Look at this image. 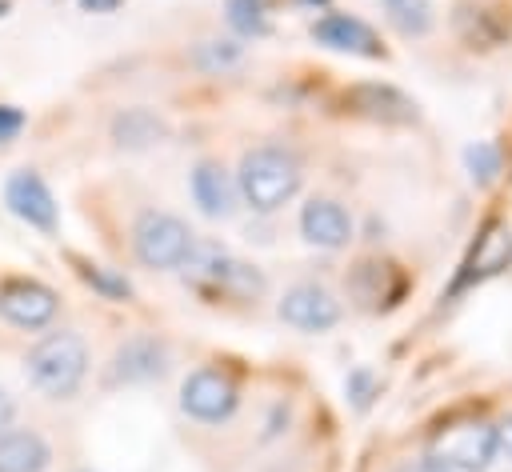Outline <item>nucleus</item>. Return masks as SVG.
I'll list each match as a JSON object with an SVG mask.
<instances>
[{
    "label": "nucleus",
    "instance_id": "nucleus-1",
    "mask_svg": "<svg viewBox=\"0 0 512 472\" xmlns=\"http://www.w3.org/2000/svg\"><path fill=\"white\" fill-rule=\"evenodd\" d=\"M24 376L28 384L48 400H68L88 376V344L80 332H48L24 352Z\"/></svg>",
    "mask_w": 512,
    "mask_h": 472
},
{
    "label": "nucleus",
    "instance_id": "nucleus-2",
    "mask_svg": "<svg viewBox=\"0 0 512 472\" xmlns=\"http://www.w3.org/2000/svg\"><path fill=\"white\" fill-rule=\"evenodd\" d=\"M236 188H240V196L256 212H276V208H284L296 196V188H300V164L284 148H272V144L252 148L240 160Z\"/></svg>",
    "mask_w": 512,
    "mask_h": 472
},
{
    "label": "nucleus",
    "instance_id": "nucleus-3",
    "mask_svg": "<svg viewBox=\"0 0 512 472\" xmlns=\"http://www.w3.org/2000/svg\"><path fill=\"white\" fill-rule=\"evenodd\" d=\"M180 268H184V276H188L192 284L216 288V292H224V296L248 300V296H260V292H264V276H260L252 264L236 260L228 248L212 244V240H192V252H188V260H184Z\"/></svg>",
    "mask_w": 512,
    "mask_h": 472
},
{
    "label": "nucleus",
    "instance_id": "nucleus-4",
    "mask_svg": "<svg viewBox=\"0 0 512 472\" xmlns=\"http://www.w3.org/2000/svg\"><path fill=\"white\" fill-rule=\"evenodd\" d=\"M192 228L172 216V212H140L136 224H132V248H136V260L152 272H168V268H180L192 252Z\"/></svg>",
    "mask_w": 512,
    "mask_h": 472
},
{
    "label": "nucleus",
    "instance_id": "nucleus-5",
    "mask_svg": "<svg viewBox=\"0 0 512 472\" xmlns=\"http://www.w3.org/2000/svg\"><path fill=\"white\" fill-rule=\"evenodd\" d=\"M236 400H240L236 380H232L228 372H220V368H196V372L180 384V408H184L192 420H200V424H220V420H228V416L236 412Z\"/></svg>",
    "mask_w": 512,
    "mask_h": 472
},
{
    "label": "nucleus",
    "instance_id": "nucleus-6",
    "mask_svg": "<svg viewBox=\"0 0 512 472\" xmlns=\"http://www.w3.org/2000/svg\"><path fill=\"white\" fill-rule=\"evenodd\" d=\"M492 456H496L492 424H456V428H444L432 444V460L452 472H484Z\"/></svg>",
    "mask_w": 512,
    "mask_h": 472
},
{
    "label": "nucleus",
    "instance_id": "nucleus-7",
    "mask_svg": "<svg viewBox=\"0 0 512 472\" xmlns=\"http://www.w3.org/2000/svg\"><path fill=\"white\" fill-rule=\"evenodd\" d=\"M4 204H8L12 216H20L28 228H36V232H44V236H52V232L60 228L56 196H52V188L44 184V176L32 172V168H20V172L8 176V184H4Z\"/></svg>",
    "mask_w": 512,
    "mask_h": 472
},
{
    "label": "nucleus",
    "instance_id": "nucleus-8",
    "mask_svg": "<svg viewBox=\"0 0 512 472\" xmlns=\"http://www.w3.org/2000/svg\"><path fill=\"white\" fill-rule=\"evenodd\" d=\"M56 292L40 280H28V276H16L8 284H0V316L12 324V328H24V332H36V328H48L56 320Z\"/></svg>",
    "mask_w": 512,
    "mask_h": 472
},
{
    "label": "nucleus",
    "instance_id": "nucleus-9",
    "mask_svg": "<svg viewBox=\"0 0 512 472\" xmlns=\"http://www.w3.org/2000/svg\"><path fill=\"white\" fill-rule=\"evenodd\" d=\"M276 312L284 324H292L300 332H328L340 324V304L320 284H292L284 292V300L276 304Z\"/></svg>",
    "mask_w": 512,
    "mask_h": 472
},
{
    "label": "nucleus",
    "instance_id": "nucleus-10",
    "mask_svg": "<svg viewBox=\"0 0 512 472\" xmlns=\"http://www.w3.org/2000/svg\"><path fill=\"white\" fill-rule=\"evenodd\" d=\"M164 344L156 336H132L116 348L108 364V384H148L164 376Z\"/></svg>",
    "mask_w": 512,
    "mask_h": 472
},
{
    "label": "nucleus",
    "instance_id": "nucleus-11",
    "mask_svg": "<svg viewBox=\"0 0 512 472\" xmlns=\"http://www.w3.org/2000/svg\"><path fill=\"white\" fill-rule=\"evenodd\" d=\"M300 232L308 244L316 248H344L348 236H352V220L348 212L328 200V196H312L304 208H300Z\"/></svg>",
    "mask_w": 512,
    "mask_h": 472
},
{
    "label": "nucleus",
    "instance_id": "nucleus-12",
    "mask_svg": "<svg viewBox=\"0 0 512 472\" xmlns=\"http://www.w3.org/2000/svg\"><path fill=\"white\" fill-rule=\"evenodd\" d=\"M312 36H316L320 44L336 48V52H352V56H368V60L384 56V48H380L376 32H372L364 20L344 16V12H332V16L316 20V24H312Z\"/></svg>",
    "mask_w": 512,
    "mask_h": 472
},
{
    "label": "nucleus",
    "instance_id": "nucleus-13",
    "mask_svg": "<svg viewBox=\"0 0 512 472\" xmlns=\"http://www.w3.org/2000/svg\"><path fill=\"white\" fill-rule=\"evenodd\" d=\"M348 104L360 116L380 120V124H412L416 120V104L392 84H356L348 92Z\"/></svg>",
    "mask_w": 512,
    "mask_h": 472
},
{
    "label": "nucleus",
    "instance_id": "nucleus-14",
    "mask_svg": "<svg viewBox=\"0 0 512 472\" xmlns=\"http://www.w3.org/2000/svg\"><path fill=\"white\" fill-rule=\"evenodd\" d=\"M192 200H196V208H200L204 216L224 220V216H232V208H236V184L228 180V172H224L216 160H200V164L192 168Z\"/></svg>",
    "mask_w": 512,
    "mask_h": 472
},
{
    "label": "nucleus",
    "instance_id": "nucleus-15",
    "mask_svg": "<svg viewBox=\"0 0 512 472\" xmlns=\"http://www.w3.org/2000/svg\"><path fill=\"white\" fill-rule=\"evenodd\" d=\"M52 464V444L36 428H8L0 436V472H44Z\"/></svg>",
    "mask_w": 512,
    "mask_h": 472
},
{
    "label": "nucleus",
    "instance_id": "nucleus-16",
    "mask_svg": "<svg viewBox=\"0 0 512 472\" xmlns=\"http://www.w3.org/2000/svg\"><path fill=\"white\" fill-rule=\"evenodd\" d=\"M452 24H456L460 40L472 44V48H496L508 36V24L492 8H484V4H456Z\"/></svg>",
    "mask_w": 512,
    "mask_h": 472
},
{
    "label": "nucleus",
    "instance_id": "nucleus-17",
    "mask_svg": "<svg viewBox=\"0 0 512 472\" xmlns=\"http://www.w3.org/2000/svg\"><path fill=\"white\" fill-rule=\"evenodd\" d=\"M164 132H168L164 120L156 112H148V108H128V112H120L112 120V136L124 148H152V144L164 140Z\"/></svg>",
    "mask_w": 512,
    "mask_h": 472
},
{
    "label": "nucleus",
    "instance_id": "nucleus-18",
    "mask_svg": "<svg viewBox=\"0 0 512 472\" xmlns=\"http://www.w3.org/2000/svg\"><path fill=\"white\" fill-rule=\"evenodd\" d=\"M384 16L400 36H424L432 28V0H384Z\"/></svg>",
    "mask_w": 512,
    "mask_h": 472
},
{
    "label": "nucleus",
    "instance_id": "nucleus-19",
    "mask_svg": "<svg viewBox=\"0 0 512 472\" xmlns=\"http://www.w3.org/2000/svg\"><path fill=\"white\" fill-rule=\"evenodd\" d=\"M76 268H80L84 284H92L104 300H128V296H132V284H128L124 276H116V272H108V268H100V264H84V260H76Z\"/></svg>",
    "mask_w": 512,
    "mask_h": 472
},
{
    "label": "nucleus",
    "instance_id": "nucleus-20",
    "mask_svg": "<svg viewBox=\"0 0 512 472\" xmlns=\"http://www.w3.org/2000/svg\"><path fill=\"white\" fill-rule=\"evenodd\" d=\"M244 56V48L236 40H204L196 48V64L208 68V72H224V68H236Z\"/></svg>",
    "mask_w": 512,
    "mask_h": 472
},
{
    "label": "nucleus",
    "instance_id": "nucleus-21",
    "mask_svg": "<svg viewBox=\"0 0 512 472\" xmlns=\"http://www.w3.org/2000/svg\"><path fill=\"white\" fill-rule=\"evenodd\" d=\"M228 20L244 32V36H256L268 28L264 20V0H228Z\"/></svg>",
    "mask_w": 512,
    "mask_h": 472
},
{
    "label": "nucleus",
    "instance_id": "nucleus-22",
    "mask_svg": "<svg viewBox=\"0 0 512 472\" xmlns=\"http://www.w3.org/2000/svg\"><path fill=\"white\" fill-rule=\"evenodd\" d=\"M464 160H468V168H472V176H476L480 184H488V180L500 172V148L488 144V140H476Z\"/></svg>",
    "mask_w": 512,
    "mask_h": 472
},
{
    "label": "nucleus",
    "instance_id": "nucleus-23",
    "mask_svg": "<svg viewBox=\"0 0 512 472\" xmlns=\"http://www.w3.org/2000/svg\"><path fill=\"white\" fill-rule=\"evenodd\" d=\"M508 260H512V236L492 232L480 248V272H500V268H508Z\"/></svg>",
    "mask_w": 512,
    "mask_h": 472
},
{
    "label": "nucleus",
    "instance_id": "nucleus-24",
    "mask_svg": "<svg viewBox=\"0 0 512 472\" xmlns=\"http://www.w3.org/2000/svg\"><path fill=\"white\" fill-rule=\"evenodd\" d=\"M24 120H28V116H24L16 104H0V144H8L12 136H20Z\"/></svg>",
    "mask_w": 512,
    "mask_h": 472
},
{
    "label": "nucleus",
    "instance_id": "nucleus-25",
    "mask_svg": "<svg viewBox=\"0 0 512 472\" xmlns=\"http://www.w3.org/2000/svg\"><path fill=\"white\" fill-rule=\"evenodd\" d=\"M12 420H16V400L8 388H0V436L12 428Z\"/></svg>",
    "mask_w": 512,
    "mask_h": 472
},
{
    "label": "nucleus",
    "instance_id": "nucleus-26",
    "mask_svg": "<svg viewBox=\"0 0 512 472\" xmlns=\"http://www.w3.org/2000/svg\"><path fill=\"white\" fill-rule=\"evenodd\" d=\"M496 452H504V456L512 460V412L496 424Z\"/></svg>",
    "mask_w": 512,
    "mask_h": 472
},
{
    "label": "nucleus",
    "instance_id": "nucleus-27",
    "mask_svg": "<svg viewBox=\"0 0 512 472\" xmlns=\"http://www.w3.org/2000/svg\"><path fill=\"white\" fill-rule=\"evenodd\" d=\"M120 4H124V0H80L84 12H100V16H104V12H116Z\"/></svg>",
    "mask_w": 512,
    "mask_h": 472
},
{
    "label": "nucleus",
    "instance_id": "nucleus-28",
    "mask_svg": "<svg viewBox=\"0 0 512 472\" xmlns=\"http://www.w3.org/2000/svg\"><path fill=\"white\" fill-rule=\"evenodd\" d=\"M400 472H452V468H444V464H436V460H420V464H404Z\"/></svg>",
    "mask_w": 512,
    "mask_h": 472
},
{
    "label": "nucleus",
    "instance_id": "nucleus-29",
    "mask_svg": "<svg viewBox=\"0 0 512 472\" xmlns=\"http://www.w3.org/2000/svg\"><path fill=\"white\" fill-rule=\"evenodd\" d=\"M300 4H324V0H300Z\"/></svg>",
    "mask_w": 512,
    "mask_h": 472
},
{
    "label": "nucleus",
    "instance_id": "nucleus-30",
    "mask_svg": "<svg viewBox=\"0 0 512 472\" xmlns=\"http://www.w3.org/2000/svg\"><path fill=\"white\" fill-rule=\"evenodd\" d=\"M4 12H8V4H4V0H0V16H4Z\"/></svg>",
    "mask_w": 512,
    "mask_h": 472
}]
</instances>
